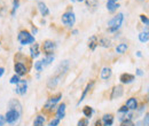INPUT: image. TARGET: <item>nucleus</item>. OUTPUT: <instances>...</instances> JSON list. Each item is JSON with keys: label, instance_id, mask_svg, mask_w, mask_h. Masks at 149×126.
Segmentation results:
<instances>
[{"label": "nucleus", "instance_id": "obj_5", "mask_svg": "<svg viewBox=\"0 0 149 126\" xmlns=\"http://www.w3.org/2000/svg\"><path fill=\"white\" fill-rule=\"evenodd\" d=\"M61 21H62V23L65 25V26H72L74 24V22H76V15H74V12H65L62 16H61Z\"/></svg>", "mask_w": 149, "mask_h": 126}, {"label": "nucleus", "instance_id": "obj_37", "mask_svg": "<svg viewBox=\"0 0 149 126\" xmlns=\"http://www.w3.org/2000/svg\"><path fill=\"white\" fill-rule=\"evenodd\" d=\"M118 112H119V113H124V115H126V113L129 112V109H127L126 106H123V107H120V108L118 109Z\"/></svg>", "mask_w": 149, "mask_h": 126}, {"label": "nucleus", "instance_id": "obj_9", "mask_svg": "<svg viewBox=\"0 0 149 126\" xmlns=\"http://www.w3.org/2000/svg\"><path fill=\"white\" fill-rule=\"evenodd\" d=\"M28 90V83L26 80H19V84H16V88H15V93L19 95H24Z\"/></svg>", "mask_w": 149, "mask_h": 126}, {"label": "nucleus", "instance_id": "obj_35", "mask_svg": "<svg viewBox=\"0 0 149 126\" xmlns=\"http://www.w3.org/2000/svg\"><path fill=\"white\" fill-rule=\"evenodd\" d=\"M140 19H141V22H142L145 25H148L149 24V21H148L147 15H140Z\"/></svg>", "mask_w": 149, "mask_h": 126}, {"label": "nucleus", "instance_id": "obj_29", "mask_svg": "<svg viewBox=\"0 0 149 126\" xmlns=\"http://www.w3.org/2000/svg\"><path fill=\"white\" fill-rule=\"evenodd\" d=\"M139 40H140L141 42H148L149 33H148V31H147V30H146V31H142V32H140V33H139Z\"/></svg>", "mask_w": 149, "mask_h": 126}, {"label": "nucleus", "instance_id": "obj_4", "mask_svg": "<svg viewBox=\"0 0 149 126\" xmlns=\"http://www.w3.org/2000/svg\"><path fill=\"white\" fill-rule=\"evenodd\" d=\"M19 44L25 46V45H29V44H33L35 42V37L32 36L29 31L26 30H22L19 32V36H17Z\"/></svg>", "mask_w": 149, "mask_h": 126}, {"label": "nucleus", "instance_id": "obj_30", "mask_svg": "<svg viewBox=\"0 0 149 126\" xmlns=\"http://www.w3.org/2000/svg\"><path fill=\"white\" fill-rule=\"evenodd\" d=\"M88 125H90V120L87 118H81L77 123V126H88Z\"/></svg>", "mask_w": 149, "mask_h": 126}, {"label": "nucleus", "instance_id": "obj_14", "mask_svg": "<svg viewBox=\"0 0 149 126\" xmlns=\"http://www.w3.org/2000/svg\"><path fill=\"white\" fill-rule=\"evenodd\" d=\"M94 85V81H91V83H88L87 85H86V87H85V90H84V92H83V94H81V96H80V99L78 100V102H77V106H79L83 101H84V99L86 97V95H87V93L90 92V90H92V87H93Z\"/></svg>", "mask_w": 149, "mask_h": 126}, {"label": "nucleus", "instance_id": "obj_22", "mask_svg": "<svg viewBox=\"0 0 149 126\" xmlns=\"http://www.w3.org/2000/svg\"><path fill=\"white\" fill-rule=\"evenodd\" d=\"M94 113V110L92 107H88V106H85L84 108H83V115L87 118V119H91V117L93 116Z\"/></svg>", "mask_w": 149, "mask_h": 126}, {"label": "nucleus", "instance_id": "obj_20", "mask_svg": "<svg viewBox=\"0 0 149 126\" xmlns=\"http://www.w3.org/2000/svg\"><path fill=\"white\" fill-rule=\"evenodd\" d=\"M30 53H31V56L35 58V57H38L40 55V51H39V44L37 42H33V45L30 47Z\"/></svg>", "mask_w": 149, "mask_h": 126}, {"label": "nucleus", "instance_id": "obj_42", "mask_svg": "<svg viewBox=\"0 0 149 126\" xmlns=\"http://www.w3.org/2000/svg\"><path fill=\"white\" fill-rule=\"evenodd\" d=\"M136 74L138 76H143V71L141 69H136Z\"/></svg>", "mask_w": 149, "mask_h": 126}, {"label": "nucleus", "instance_id": "obj_21", "mask_svg": "<svg viewBox=\"0 0 149 126\" xmlns=\"http://www.w3.org/2000/svg\"><path fill=\"white\" fill-rule=\"evenodd\" d=\"M118 7H119V5H118L117 2L111 1V0H108V1H107V9H108V12L113 13V12H116V10H117V8H118Z\"/></svg>", "mask_w": 149, "mask_h": 126}, {"label": "nucleus", "instance_id": "obj_40", "mask_svg": "<svg viewBox=\"0 0 149 126\" xmlns=\"http://www.w3.org/2000/svg\"><path fill=\"white\" fill-rule=\"evenodd\" d=\"M37 32H38L37 28H36V26H32V33H31V35H32V36H33V35H37Z\"/></svg>", "mask_w": 149, "mask_h": 126}, {"label": "nucleus", "instance_id": "obj_16", "mask_svg": "<svg viewBox=\"0 0 149 126\" xmlns=\"http://www.w3.org/2000/svg\"><path fill=\"white\" fill-rule=\"evenodd\" d=\"M101 122L103 123L104 126H111L113 124V116L111 113H106V115H103Z\"/></svg>", "mask_w": 149, "mask_h": 126}, {"label": "nucleus", "instance_id": "obj_15", "mask_svg": "<svg viewBox=\"0 0 149 126\" xmlns=\"http://www.w3.org/2000/svg\"><path fill=\"white\" fill-rule=\"evenodd\" d=\"M111 73H112V71L109 67H104V68H102V70H101L100 77H101V79H103V80H108V79L111 77Z\"/></svg>", "mask_w": 149, "mask_h": 126}, {"label": "nucleus", "instance_id": "obj_19", "mask_svg": "<svg viewBox=\"0 0 149 126\" xmlns=\"http://www.w3.org/2000/svg\"><path fill=\"white\" fill-rule=\"evenodd\" d=\"M65 103H61L58 106V108L56 110V115H57V118L58 119H63L65 117Z\"/></svg>", "mask_w": 149, "mask_h": 126}, {"label": "nucleus", "instance_id": "obj_17", "mask_svg": "<svg viewBox=\"0 0 149 126\" xmlns=\"http://www.w3.org/2000/svg\"><path fill=\"white\" fill-rule=\"evenodd\" d=\"M8 108L15 109V110H17V111H21V112H22V106H21V103H19V100H16V99H12V100L8 102Z\"/></svg>", "mask_w": 149, "mask_h": 126}, {"label": "nucleus", "instance_id": "obj_39", "mask_svg": "<svg viewBox=\"0 0 149 126\" xmlns=\"http://www.w3.org/2000/svg\"><path fill=\"white\" fill-rule=\"evenodd\" d=\"M6 124V120H5V116L0 115V126H3Z\"/></svg>", "mask_w": 149, "mask_h": 126}, {"label": "nucleus", "instance_id": "obj_1", "mask_svg": "<svg viewBox=\"0 0 149 126\" xmlns=\"http://www.w3.org/2000/svg\"><path fill=\"white\" fill-rule=\"evenodd\" d=\"M123 21H124V14L123 13H118L117 15H115L108 22V30H109V32H116L122 26Z\"/></svg>", "mask_w": 149, "mask_h": 126}, {"label": "nucleus", "instance_id": "obj_45", "mask_svg": "<svg viewBox=\"0 0 149 126\" xmlns=\"http://www.w3.org/2000/svg\"><path fill=\"white\" fill-rule=\"evenodd\" d=\"M136 55H138L139 57H141V56H142V54H141V52H138V53H136Z\"/></svg>", "mask_w": 149, "mask_h": 126}, {"label": "nucleus", "instance_id": "obj_18", "mask_svg": "<svg viewBox=\"0 0 149 126\" xmlns=\"http://www.w3.org/2000/svg\"><path fill=\"white\" fill-rule=\"evenodd\" d=\"M129 110H136L138 109V101L135 97H130L127 101H126V104H125Z\"/></svg>", "mask_w": 149, "mask_h": 126}, {"label": "nucleus", "instance_id": "obj_13", "mask_svg": "<svg viewBox=\"0 0 149 126\" xmlns=\"http://www.w3.org/2000/svg\"><path fill=\"white\" fill-rule=\"evenodd\" d=\"M38 10H39V13L41 14V16H47V15H49V9H48V7L46 6V3L45 2H42V1H39L38 2Z\"/></svg>", "mask_w": 149, "mask_h": 126}, {"label": "nucleus", "instance_id": "obj_3", "mask_svg": "<svg viewBox=\"0 0 149 126\" xmlns=\"http://www.w3.org/2000/svg\"><path fill=\"white\" fill-rule=\"evenodd\" d=\"M62 99V94L61 93H58V94H56L54 96H51L48 100H47V102L45 103V106H44V111H46V112H52L54 109H55L56 104H57V102L60 101Z\"/></svg>", "mask_w": 149, "mask_h": 126}, {"label": "nucleus", "instance_id": "obj_2", "mask_svg": "<svg viewBox=\"0 0 149 126\" xmlns=\"http://www.w3.org/2000/svg\"><path fill=\"white\" fill-rule=\"evenodd\" d=\"M21 115H22L21 111H17V110H15V109H8V111H7L6 115H5V120H6L7 124L14 125V124H16L19 120Z\"/></svg>", "mask_w": 149, "mask_h": 126}, {"label": "nucleus", "instance_id": "obj_34", "mask_svg": "<svg viewBox=\"0 0 149 126\" xmlns=\"http://www.w3.org/2000/svg\"><path fill=\"white\" fill-rule=\"evenodd\" d=\"M120 126H135V125L133 124V122L130 120V119H124V120L122 122Z\"/></svg>", "mask_w": 149, "mask_h": 126}, {"label": "nucleus", "instance_id": "obj_33", "mask_svg": "<svg viewBox=\"0 0 149 126\" xmlns=\"http://www.w3.org/2000/svg\"><path fill=\"white\" fill-rule=\"evenodd\" d=\"M19 80H21V79H19V76H17V74H14V76H13V77L10 78L9 83H10V84H19Z\"/></svg>", "mask_w": 149, "mask_h": 126}, {"label": "nucleus", "instance_id": "obj_38", "mask_svg": "<svg viewBox=\"0 0 149 126\" xmlns=\"http://www.w3.org/2000/svg\"><path fill=\"white\" fill-rule=\"evenodd\" d=\"M143 126H149V115L148 112L146 113L145 116V119H143Z\"/></svg>", "mask_w": 149, "mask_h": 126}, {"label": "nucleus", "instance_id": "obj_6", "mask_svg": "<svg viewBox=\"0 0 149 126\" xmlns=\"http://www.w3.org/2000/svg\"><path fill=\"white\" fill-rule=\"evenodd\" d=\"M69 67H70V62H69V60H64V61H62V62L57 65V68H56L55 73H54V74L58 76L60 78H62V77L67 73V71L69 70Z\"/></svg>", "mask_w": 149, "mask_h": 126}, {"label": "nucleus", "instance_id": "obj_46", "mask_svg": "<svg viewBox=\"0 0 149 126\" xmlns=\"http://www.w3.org/2000/svg\"><path fill=\"white\" fill-rule=\"evenodd\" d=\"M76 1H84V0H76Z\"/></svg>", "mask_w": 149, "mask_h": 126}, {"label": "nucleus", "instance_id": "obj_31", "mask_svg": "<svg viewBox=\"0 0 149 126\" xmlns=\"http://www.w3.org/2000/svg\"><path fill=\"white\" fill-rule=\"evenodd\" d=\"M35 69H36L38 72H41L44 70V65H42L41 61H36V62H35Z\"/></svg>", "mask_w": 149, "mask_h": 126}, {"label": "nucleus", "instance_id": "obj_12", "mask_svg": "<svg viewBox=\"0 0 149 126\" xmlns=\"http://www.w3.org/2000/svg\"><path fill=\"white\" fill-rule=\"evenodd\" d=\"M135 79V76L132 74V73H122L120 77H119V80L122 84H131L133 80Z\"/></svg>", "mask_w": 149, "mask_h": 126}, {"label": "nucleus", "instance_id": "obj_26", "mask_svg": "<svg viewBox=\"0 0 149 126\" xmlns=\"http://www.w3.org/2000/svg\"><path fill=\"white\" fill-rule=\"evenodd\" d=\"M45 125V117L42 115H38L33 120V126H44Z\"/></svg>", "mask_w": 149, "mask_h": 126}, {"label": "nucleus", "instance_id": "obj_10", "mask_svg": "<svg viewBox=\"0 0 149 126\" xmlns=\"http://www.w3.org/2000/svg\"><path fill=\"white\" fill-rule=\"evenodd\" d=\"M124 93V88L122 85H117V86H113L111 90V94H110V99L113 100V99H118L123 95Z\"/></svg>", "mask_w": 149, "mask_h": 126}, {"label": "nucleus", "instance_id": "obj_27", "mask_svg": "<svg viewBox=\"0 0 149 126\" xmlns=\"http://www.w3.org/2000/svg\"><path fill=\"white\" fill-rule=\"evenodd\" d=\"M84 1H86V5H87L88 9H91L92 12L99 6V1L97 0H84Z\"/></svg>", "mask_w": 149, "mask_h": 126}, {"label": "nucleus", "instance_id": "obj_44", "mask_svg": "<svg viewBox=\"0 0 149 126\" xmlns=\"http://www.w3.org/2000/svg\"><path fill=\"white\" fill-rule=\"evenodd\" d=\"M77 33H78V30H74L72 31V35H77Z\"/></svg>", "mask_w": 149, "mask_h": 126}, {"label": "nucleus", "instance_id": "obj_23", "mask_svg": "<svg viewBox=\"0 0 149 126\" xmlns=\"http://www.w3.org/2000/svg\"><path fill=\"white\" fill-rule=\"evenodd\" d=\"M97 42H99V39H97V37H96V36H92V37H91V38L88 39V47H90V49L94 51V49L96 48V46L99 45Z\"/></svg>", "mask_w": 149, "mask_h": 126}, {"label": "nucleus", "instance_id": "obj_25", "mask_svg": "<svg viewBox=\"0 0 149 126\" xmlns=\"http://www.w3.org/2000/svg\"><path fill=\"white\" fill-rule=\"evenodd\" d=\"M53 61H54V54L53 55H45V57L41 60V63H42V65H44V67H46V65H49Z\"/></svg>", "mask_w": 149, "mask_h": 126}, {"label": "nucleus", "instance_id": "obj_11", "mask_svg": "<svg viewBox=\"0 0 149 126\" xmlns=\"http://www.w3.org/2000/svg\"><path fill=\"white\" fill-rule=\"evenodd\" d=\"M60 80H61V78H60L58 76H56V74L49 77L48 80H47V87H48L49 90H54L56 86H57V84L60 83Z\"/></svg>", "mask_w": 149, "mask_h": 126}, {"label": "nucleus", "instance_id": "obj_8", "mask_svg": "<svg viewBox=\"0 0 149 126\" xmlns=\"http://www.w3.org/2000/svg\"><path fill=\"white\" fill-rule=\"evenodd\" d=\"M14 71H15V74H17L19 77L21 76H25L28 73V68L25 67L24 63L22 62H16L14 64Z\"/></svg>", "mask_w": 149, "mask_h": 126}, {"label": "nucleus", "instance_id": "obj_47", "mask_svg": "<svg viewBox=\"0 0 149 126\" xmlns=\"http://www.w3.org/2000/svg\"><path fill=\"white\" fill-rule=\"evenodd\" d=\"M111 1H115V2H117V0H111Z\"/></svg>", "mask_w": 149, "mask_h": 126}, {"label": "nucleus", "instance_id": "obj_41", "mask_svg": "<svg viewBox=\"0 0 149 126\" xmlns=\"http://www.w3.org/2000/svg\"><path fill=\"white\" fill-rule=\"evenodd\" d=\"M95 126H104V125H103V123H102L101 120H99V119H97V120L95 122Z\"/></svg>", "mask_w": 149, "mask_h": 126}, {"label": "nucleus", "instance_id": "obj_32", "mask_svg": "<svg viewBox=\"0 0 149 126\" xmlns=\"http://www.w3.org/2000/svg\"><path fill=\"white\" fill-rule=\"evenodd\" d=\"M19 5V0H13V10H12V15H13V16H14L15 12L17 10Z\"/></svg>", "mask_w": 149, "mask_h": 126}, {"label": "nucleus", "instance_id": "obj_7", "mask_svg": "<svg viewBox=\"0 0 149 126\" xmlns=\"http://www.w3.org/2000/svg\"><path fill=\"white\" fill-rule=\"evenodd\" d=\"M56 48V44L53 40H46L42 44V51L45 55H53Z\"/></svg>", "mask_w": 149, "mask_h": 126}, {"label": "nucleus", "instance_id": "obj_43", "mask_svg": "<svg viewBox=\"0 0 149 126\" xmlns=\"http://www.w3.org/2000/svg\"><path fill=\"white\" fill-rule=\"evenodd\" d=\"M3 73H5V68L0 67V77H2V76H3Z\"/></svg>", "mask_w": 149, "mask_h": 126}, {"label": "nucleus", "instance_id": "obj_24", "mask_svg": "<svg viewBox=\"0 0 149 126\" xmlns=\"http://www.w3.org/2000/svg\"><path fill=\"white\" fill-rule=\"evenodd\" d=\"M127 49H129L127 44L122 42V44L117 45V47H116V53H118V54H124V53H126Z\"/></svg>", "mask_w": 149, "mask_h": 126}, {"label": "nucleus", "instance_id": "obj_36", "mask_svg": "<svg viewBox=\"0 0 149 126\" xmlns=\"http://www.w3.org/2000/svg\"><path fill=\"white\" fill-rule=\"evenodd\" d=\"M58 124H60V119H58V118H54V119H52V120L49 122L48 126H57Z\"/></svg>", "mask_w": 149, "mask_h": 126}, {"label": "nucleus", "instance_id": "obj_28", "mask_svg": "<svg viewBox=\"0 0 149 126\" xmlns=\"http://www.w3.org/2000/svg\"><path fill=\"white\" fill-rule=\"evenodd\" d=\"M97 44H99L100 46H102V47H106V48H109V47L111 46V41H110L108 38H101Z\"/></svg>", "mask_w": 149, "mask_h": 126}]
</instances>
